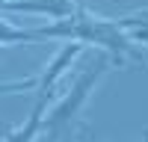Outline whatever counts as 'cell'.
<instances>
[{"label": "cell", "instance_id": "1", "mask_svg": "<svg viewBox=\"0 0 148 142\" xmlns=\"http://www.w3.org/2000/svg\"><path fill=\"white\" fill-rule=\"evenodd\" d=\"M101 71H104V65H98L95 71H86V77H83V80L77 83V89H74V92L68 95V98L62 101V106H59V110H56V113L51 115V127H59V124H62V122H65V118H68V115H71L74 110H77V104L83 101V95H86V89L92 86V80H95L98 74H101Z\"/></svg>", "mask_w": 148, "mask_h": 142}, {"label": "cell", "instance_id": "2", "mask_svg": "<svg viewBox=\"0 0 148 142\" xmlns=\"http://www.w3.org/2000/svg\"><path fill=\"white\" fill-rule=\"evenodd\" d=\"M80 51V44H68V47H62V53H59L56 59H53V65L47 68V74H45V80H42V95H47L51 92V86H53V80L59 77V71H62L68 62H71V56Z\"/></svg>", "mask_w": 148, "mask_h": 142}, {"label": "cell", "instance_id": "3", "mask_svg": "<svg viewBox=\"0 0 148 142\" xmlns=\"http://www.w3.org/2000/svg\"><path fill=\"white\" fill-rule=\"evenodd\" d=\"M33 80H24V83H12V86H0V92H21V89H30Z\"/></svg>", "mask_w": 148, "mask_h": 142}]
</instances>
